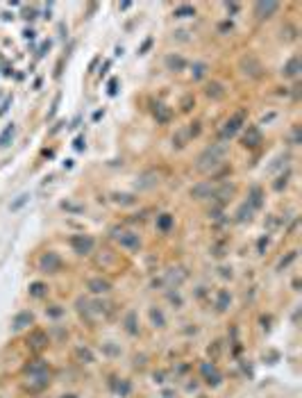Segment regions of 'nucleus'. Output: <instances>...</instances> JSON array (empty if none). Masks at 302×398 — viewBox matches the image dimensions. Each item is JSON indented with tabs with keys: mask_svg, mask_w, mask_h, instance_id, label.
<instances>
[{
	"mask_svg": "<svg viewBox=\"0 0 302 398\" xmlns=\"http://www.w3.org/2000/svg\"><path fill=\"white\" fill-rule=\"evenodd\" d=\"M223 155H225V146H211V148H207V150H204V153L198 157L196 168H198V171H207V168H214L216 164H220Z\"/></svg>",
	"mask_w": 302,
	"mask_h": 398,
	"instance_id": "1",
	"label": "nucleus"
},
{
	"mask_svg": "<svg viewBox=\"0 0 302 398\" xmlns=\"http://www.w3.org/2000/svg\"><path fill=\"white\" fill-rule=\"evenodd\" d=\"M39 269H41V273H57L62 269V259H59V255L52 251L43 253L41 259H39Z\"/></svg>",
	"mask_w": 302,
	"mask_h": 398,
	"instance_id": "2",
	"label": "nucleus"
},
{
	"mask_svg": "<svg viewBox=\"0 0 302 398\" xmlns=\"http://www.w3.org/2000/svg\"><path fill=\"white\" fill-rule=\"evenodd\" d=\"M200 376H202V380L209 384V387H218V384H220V380H223L220 371L216 369V364H211V362L200 364Z\"/></svg>",
	"mask_w": 302,
	"mask_h": 398,
	"instance_id": "3",
	"label": "nucleus"
},
{
	"mask_svg": "<svg viewBox=\"0 0 302 398\" xmlns=\"http://www.w3.org/2000/svg\"><path fill=\"white\" fill-rule=\"evenodd\" d=\"M32 323H34V314L28 312V309H23V312H18L14 316V321H12V332H21V330L30 328Z\"/></svg>",
	"mask_w": 302,
	"mask_h": 398,
	"instance_id": "4",
	"label": "nucleus"
},
{
	"mask_svg": "<svg viewBox=\"0 0 302 398\" xmlns=\"http://www.w3.org/2000/svg\"><path fill=\"white\" fill-rule=\"evenodd\" d=\"M70 246L75 248V253L86 255V253H91V248H93V239L91 237H82V235H75V237L70 239Z\"/></svg>",
	"mask_w": 302,
	"mask_h": 398,
	"instance_id": "5",
	"label": "nucleus"
},
{
	"mask_svg": "<svg viewBox=\"0 0 302 398\" xmlns=\"http://www.w3.org/2000/svg\"><path fill=\"white\" fill-rule=\"evenodd\" d=\"M25 373L30 378H36V376H50V366L48 362H43V360H34V362H30L25 366Z\"/></svg>",
	"mask_w": 302,
	"mask_h": 398,
	"instance_id": "6",
	"label": "nucleus"
},
{
	"mask_svg": "<svg viewBox=\"0 0 302 398\" xmlns=\"http://www.w3.org/2000/svg\"><path fill=\"white\" fill-rule=\"evenodd\" d=\"M123 330H125L130 337L139 335V316H136L134 309H130V312L125 314V319H123Z\"/></svg>",
	"mask_w": 302,
	"mask_h": 398,
	"instance_id": "7",
	"label": "nucleus"
},
{
	"mask_svg": "<svg viewBox=\"0 0 302 398\" xmlns=\"http://www.w3.org/2000/svg\"><path fill=\"white\" fill-rule=\"evenodd\" d=\"M114 239H116L120 246H125V248H139L141 246L139 235H134V232H116Z\"/></svg>",
	"mask_w": 302,
	"mask_h": 398,
	"instance_id": "8",
	"label": "nucleus"
},
{
	"mask_svg": "<svg viewBox=\"0 0 302 398\" xmlns=\"http://www.w3.org/2000/svg\"><path fill=\"white\" fill-rule=\"evenodd\" d=\"M86 287H89L91 293H109L112 291V282H109V280H102V278H91L86 282Z\"/></svg>",
	"mask_w": 302,
	"mask_h": 398,
	"instance_id": "9",
	"label": "nucleus"
},
{
	"mask_svg": "<svg viewBox=\"0 0 302 398\" xmlns=\"http://www.w3.org/2000/svg\"><path fill=\"white\" fill-rule=\"evenodd\" d=\"M28 346H32L34 350H41L43 346H48V335L43 330H32V335L28 337Z\"/></svg>",
	"mask_w": 302,
	"mask_h": 398,
	"instance_id": "10",
	"label": "nucleus"
},
{
	"mask_svg": "<svg viewBox=\"0 0 302 398\" xmlns=\"http://www.w3.org/2000/svg\"><path fill=\"white\" fill-rule=\"evenodd\" d=\"M277 7H280L277 2H257V5H254V16H257V18H268L270 14L277 12Z\"/></svg>",
	"mask_w": 302,
	"mask_h": 398,
	"instance_id": "11",
	"label": "nucleus"
},
{
	"mask_svg": "<svg viewBox=\"0 0 302 398\" xmlns=\"http://www.w3.org/2000/svg\"><path fill=\"white\" fill-rule=\"evenodd\" d=\"M50 384V376H36V378H30V384H28V391L32 394H39L43 391L46 387Z\"/></svg>",
	"mask_w": 302,
	"mask_h": 398,
	"instance_id": "12",
	"label": "nucleus"
},
{
	"mask_svg": "<svg viewBox=\"0 0 302 398\" xmlns=\"http://www.w3.org/2000/svg\"><path fill=\"white\" fill-rule=\"evenodd\" d=\"M211 194H214V187H211L209 182H204V184H198V187L191 189V196H193V198H198V200L211 198Z\"/></svg>",
	"mask_w": 302,
	"mask_h": 398,
	"instance_id": "13",
	"label": "nucleus"
},
{
	"mask_svg": "<svg viewBox=\"0 0 302 398\" xmlns=\"http://www.w3.org/2000/svg\"><path fill=\"white\" fill-rule=\"evenodd\" d=\"M230 303H232L230 291H227V289H220V291L216 293V309L218 312H225V309L230 308Z\"/></svg>",
	"mask_w": 302,
	"mask_h": 398,
	"instance_id": "14",
	"label": "nucleus"
},
{
	"mask_svg": "<svg viewBox=\"0 0 302 398\" xmlns=\"http://www.w3.org/2000/svg\"><path fill=\"white\" fill-rule=\"evenodd\" d=\"M241 121H243V114H236L232 121H227V126H225V130H223V139H227V137H232L236 130H239V126H241Z\"/></svg>",
	"mask_w": 302,
	"mask_h": 398,
	"instance_id": "15",
	"label": "nucleus"
},
{
	"mask_svg": "<svg viewBox=\"0 0 302 398\" xmlns=\"http://www.w3.org/2000/svg\"><path fill=\"white\" fill-rule=\"evenodd\" d=\"M75 355H78V360L82 364H93L96 362V355H93L86 346H78V348H75Z\"/></svg>",
	"mask_w": 302,
	"mask_h": 398,
	"instance_id": "16",
	"label": "nucleus"
},
{
	"mask_svg": "<svg viewBox=\"0 0 302 398\" xmlns=\"http://www.w3.org/2000/svg\"><path fill=\"white\" fill-rule=\"evenodd\" d=\"M150 321H152L155 328H164L166 326V316H164V312L159 308H150Z\"/></svg>",
	"mask_w": 302,
	"mask_h": 398,
	"instance_id": "17",
	"label": "nucleus"
},
{
	"mask_svg": "<svg viewBox=\"0 0 302 398\" xmlns=\"http://www.w3.org/2000/svg\"><path fill=\"white\" fill-rule=\"evenodd\" d=\"M114 391H116L120 398H127L132 394V382H130V380H118L116 387H114Z\"/></svg>",
	"mask_w": 302,
	"mask_h": 398,
	"instance_id": "18",
	"label": "nucleus"
},
{
	"mask_svg": "<svg viewBox=\"0 0 302 398\" xmlns=\"http://www.w3.org/2000/svg\"><path fill=\"white\" fill-rule=\"evenodd\" d=\"M48 293V287L43 285V282H34V285H30V296L32 298H43Z\"/></svg>",
	"mask_w": 302,
	"mask_h": 398,
	"instance_id": "19",
	"label": "nucleus"
},
{
	"mask_svg": "<svg viewBox=\"0 0 302 398\" xmlns=\"http://www.w3.org/2000/svg\"><path fill=\"white\" fill-rule=\"evenodd\" d=\"M246 146H257V144H261V134H259V130L257 127H250V132L246 134Z\"/></svg>",
	"mask_w": 302,
	"mask_h": 398,
	"instance_id": "20",
	"label": "nucleus"
},
{
	"mask_svg": "<svg viewBox=\"0 0 302 398\" xmlns=\"http://www.w3.org/2000/svg\"><path fill=\"white\" fill-rule=\"evenodd\" d=\"M298 69H300V59H298V57H293V59L286 64L284 75H286V77H295V75H298Z\"/></svg>",
	"mask_w": 302,
	"mask_h": 398,
	"instance_id": "21",
	"label": "nucleus"
},
{
	"mask_svg": "<svg viewBox=\"0 0 302 398\" xmlns=\"http://www.w3.org/2000/svg\"><path fill=\"white\" fill-rule=\"evenodd\" d=\"M207 96H209V98H223L225 96L223 84H218V82L209 84V87H207Z\"/></svg>",
	"mask_w": 302,
	"mask_h": 398,
	"instance_id": "22",
	"label": "nucleus"
},
{
	"mask_svg": "<svg viewBox=\"0 0 302 398\" xmlns=\"http://www.w3.org/2000/svg\"><path fill=\"white\" fill-rule=\"evenodd\" d=\"M157 225H159V230H164V232L168 230L170 225H173V218H170V214H162V217H159V221H157Z\"/></svg>",
	"mask_w": 302,
	"mask_h": 398,
	"instance_id": "23",
	"label": "nucleus"
},
{
	"mask_svg": "<svg viewBox=\"0 0 302 398\" xmlns=\"http://www.w3.org/2000/svg\"><path fill=\"white\" fill-rule=\"evenodd\" d=\"M46 314H48L50 319H59V316L64 314V308H59V305H52V308L46 309Z\"/></svg>",
	"mask_w": 302,
	"mask_h": 398,
	"instance_id": "24",
	"label": "nucleus"
},
{
	"mask_svg": "<svg viewBox=\"0 0 302 398\" xmlns=\"http://www.w3.org/2000/svg\"><path fill=\"white\" fill-rule=\"evenodd\" d=\"M166 64H168L170 69H184V59H182V57H168V59H166Z\"/></svg>",
	"mask_w": 302,
	"mask_h": 398,
	"instance_id": "25",
	"label": "nucleus"
},
{
	"mask_svg": "<svg viewBox=\"0 0 302 398\" xmlns=\"http://www.w3.org/2000/svg\"><path fill=\"white\" fill-rule=\"evenodd\" d=\"M12 134H14V127H7L5 132L0 134V148H5V146H7V139H9V137H12Z\"/></svg>",
	"mask_w": 302,
	"mask_h": 398,
	"instance_id": "26",
	"label": "nucleus"
},
{
	"mask_svg": "<svg viewBox=\"0 0 302 398\" xmlns=\"http://www.w3.org/2000/svg\"><path fill=\"white\" fill-rule=\"evenodd\" d=\"M193 14H196L193 7H177L175 9V16H193Z\"/></svg>",
	"mask_w": 302,
	"mask_h": 398,
	"instance_id": "27",
	"label": "nucleus"
},
{
	"mask_svg": "<svg viewBox=\"0 0 302 398\" xmlns=\"http://www.w3.org/2000/svg\"><path fill=\"white\" fill-rule=\"evenodd\" d=\"M252 205H254V207H259V205H261V200H259V189H257V187L252 189Z\"/></svg>",
	"mask_w": 302,
	"mask_h": 398,
	"instance_id": "28",
	"label": "nucleus"
},
{
	"mask_svg": "<svg viewBox=\"0 0 302 398\" xmlns=\"http://www.w3.org/2000/svg\"><path fill=\"white\" fill-rule=\"evenodd\" d=\"M204 71H207V66H204V64H198V66H196V73H193V77H202V75H204Z\"/></svg>",
	"mask_w": 302,
	"mask_h": 398,
	"instance_id": "29",
	"label": "nucleus"
},
{
	"mask_svg": "<svg viewBox=\"0 0 302 398\" xmlns=\"http://www.w3.org/2000/svg\"><path fill=\"white\" fill-rule=\"evenodd\" d=\"M105 350H107V355H120V350H118V348H114L112 344H107Z\"/></svg>",
	"mask_w": 302,
	"mask_h": 398,
	"instance_id": "30",
	"label": "nucleus"
},
{
	"mask_svg": "<svg viewBox=\"0 0 302 398\" xmlns=\"http://www.w3.org/2000/svg\"><path fill=\"white\" fill-rule=\"evenodd\" d=\"M59 398H78V396H75V394H62Z\"/></svg>",
	"mask_w": 302,
	"mask_h": 398,
	"instance_id": "31",
	"label": "nucleus"
}]
</instances>
